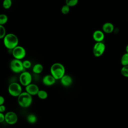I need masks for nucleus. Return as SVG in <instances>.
I'll use <instances>...</instances> for the list:
<instances>
[{
	"mask_svg": "<svg viewBox=\"0 0 128 128\" xmlns=\"http://www.w3.org/2000/svg\"><path fill=\"white\" fill-rule=\"evenodd\" d=\"M106 50V46L103 42H96L93 47V54L96 57H100L104 53Z\"/></svg>",
	"mask_w": 128,
	"mask_h": 128,
	"instance_id": "6e6552de",
	"label": "nucleus"
},
{
	"mask_svg": "<svg viewBox=\"0 0 128 128\" xmlns=\"http://www.w3.org/2000/svg\"><path fill=\"white\" fill-rule=\"evenodd\" d=\"M23 66L24 68V69H28L30 68L32 66V63L30 60H26L22 62Z\"/></svg>",
	"mask_w": 128,
	"mask_h": 128,
	"instance_id": "393cba45",
	"label": "nucleus"
},
{
	"mask_svg": "<svg viewBox=\"0 0 128 128\" xmlns=\"http://www.w3.org/2000/svg\"><path fill=\"white\" fill-rule=\"evenodd\" d=\"M3 42L6 48L12 50L14 48L18 46V38L14 34L9 33L6 34L4 38Z\"/></svg>",
	"mask_w": 128,
	"mask_h": 128,
	"instance_id": "f03ea898",
	"label": "nucleus"
},
{
	"mask_svg": "<svg viewBox=\"0 0 128 128\" xmlns=\"http://www.w3.org/2000/svg\"><path fill=\"white\" fill-rule=\"evenodd\" d=\"M70 7L68 6L67 5L65 4L61 8V12L64 14H68L70 10Z\"/></svg>",
	"mask_w": 128,
	"mask_h": 128,
	"instance_id": "b1692460",
	"label": "nucleus"
},
{
	"mask_svg": "<svg viewBox=\"0 0 128 128\" xmlns=\"http://www.w3.org/2000/svg\"><path fill=\"white\" fill-rule=\"evenodd\" d=\"M6 108L5 106H4V104L0 106V112L3 113L6 111Z\"/></svg>",
	"mask_w": 128,
	"mask_h": 128,
	"instance_id": "bb28decb",
	"label": "nucleus"
},
{
	"mask_svg": "<svg viewBox=\"0 0 128 128\" xmlns=\"http://www.w3.org/2000/svg\"><path fill=\"white\" fill-rule=\"evenodd\" d=\"M78 2V0H66V4L69 7H72L76 6Z\"/></svg>",
	"mask_w": 128,
	"mask_h": 128,
	"instance_id": "4be33fe9",
	"label": "nucleus"
},
{
	"mask_svg": "<svg viewBox=\"0 0 128 128\" xmlns=\"http://www.w3.org/2000/svg\"><path fill=\"white\" fill-rule=\"evenodd\" d=\"M37 96L41 100H45L48 97V94L46 90H40Z\"/></svg>",
	"mask_w": 128,
	"mask_h": 128,
	"instance_id": "a211bd4d",
	"label": "nucleus"
},
{
	"mask_svg": "<svg viewBox=\"0 0 128 128\" xmlns=\"http://www.w3.org/2000/svg\"><path fill=\"white\" fill-rule=\"evenodd\" d=\"M44 70V67L42 65L38 63L35 64L32 68V70L34 73L36 74H40Z\"/></svg>",
	"mask_w": 128,
	"mask_h": 128,
	"instance_id": "2eb2a0df",
	"label": "nucleus"
},
{
	"mask_svg": "<svg viewBox=\"0 0 128 128\" xmlns=\"http://www.w3.org/2000/svg\"><path fill=\"white\" fill-rule=\"evenodd\" d=\"M12 54L14 58L21 60L26 56V50L23 46H18L12 50Z\"/></svg>",
	"mask_w": 128,
	"mask_h": 128,
	"instance_id": "423d86ee",
	"label": "nucleus"
},
{
	"mask_svg": "<svg viewBox=\"0 0 128 128\" xmlns=\"http://www.w3.org/2000/svg\"><path fill=\"white\" fill-rule=\"evenodd\" d=\"M5 101L4 98L2 96H0V106L3 105Z\"/></svg>",
	"mask_w": 128,
	"mask_h": 128,
	"instance_id": "cd10ccee",
	"label": "nucleus"
},
{
	"mask_svg": "<svg viewBox=\"0 0 128 128\" xmlns=\"http://www.w3.org/2000/svg\"><path fill=\"white\" fill-rule=\"evenodd\" d=\"M6 35V30L4 26L0 25V38L4 39Z\"/></svg>",
	"mask_w": 128,
	"mask_h": 128,
	"instance_id": "5701e85b",
	"label": "nucleus"
},
{
	"mask_svg": "<svg viewBox=\"0 0 128 128\" xmlns=\"http://www.w3.org/2000/svg\"><path fill=\"white\" fill-rule=\"evenodd\" d=\"M4 121H5V114L0 112V122H2Z\"/></svg>",
	"mask_w": 128,
	"mask_h": 128,
	"instance_id": "a878e982",
	"label": "nucleus"
},
{
	"mask_svg": "<svg viewBox=\"0 0 128 128\" xmlns=\"http://www.w3.org/2000/svg\"><path fill=\"white\" fill-rule=\"evenodd\" d=\"M120 63L122 66H128V53H124L120 59Z\"/></svg>",
	"mask_w": 128,
	"mask_h": 128,
	"instance_id": "f3484780",
	"label": "nucleus"
},
{
	"mask_svg": "<svg viewBox=\"0 0 128 128\" xmlns=\"http://www.w3.org/2000/svg\"><path fill=\"white\" fill-rule=\"evenodd\" d=\"M26 120H27V121L28 122L32 124H34L36 122L37 117L35 114H28L27 116Z\"/></svg>",
	"mask_w": 128,
	"mask_h": 128,
	"instance_id": "dca6fc26",
	"label": "nucleus"
},
{
	"mask_svg": "<svg viewBox=\"0 0 128 128\" xmlns=\"http://www.w3.org/2000/svg\"><path fill=\"white\" fill-rule=\"evenodd\" d=\"M50 74L52 75L56 79L60 80L66 74V70L64 66L60 62L53 64L50 68Z\"/></svg>",
	"mask_w": 128,
	"mask_h": 128,
	"instance_id": "f257e3e1",
	"label": "nucleus"
},
{
	"mask_svg": "<svg viewBox=\"0 0 128 128\" xmlns=\"http://www.w3.org/2000/svg\"><path fill=\"white\" fill-rule=\"evenodd\" d=\"M25 90L26 92H28L32 96L37 95L38 92L40 90L38 86L36 84L32 83L26 86Z\"/></svg>",
	"mask_w": 128,
	"mask_h": 128,
	"instance_id": "9d476101",
	"label": "nucleus"
},
{
	"mask_svg": "<svg viewBox=\"0 0 128 128\" xmlns=\"http://www.w3.org/2000/svg\"><path fill=\"white\" fill-rule=\"evenodd\" d=\"M114 24L110 22H106L103 24L102 26V32L106 34H110L114 30Z\"/></svg>",
	"mask_w": 128,
	"mask_h": 128,
	"instance_id": "4468645a",
	"label": "nucleus"
},
{
	"mask_svg": "<svg viewBox=\"0 0 128 128\" xmlns=\"http://www.w3.org/2000/svg\"><path fill=\"white\" fill-rule=\"evenodd\" d=\"M120 73L124 76L128 78V66H122L120 70Z\"/></svg>",
	"mask_w": 128,
	"mask_h": 128,
	"instance_id": "412c9836",
	"label": "nucleus"
},
{
	"mask_svg": "<svg viewBox=\"0 0 128 128\" xmlns=\"http://www.w3.org/2000/svg\"><path fill=\"white\" fill-rule=\"evenodd\" d=\"M61 84L66 87L70 86L72 84V78L69 75L65 74L64 76H62L60 80Z\"/></svg>",
	"mask_w": 128,
	"mask_h": 128,
	"instance_id": "ddd939ff",
	"label": "nucleus"
},
{
	"mask_svg": "<svg viewBox=\"0 0 128 128\" xmlns=\"http://www.w3.org/2000/svg\"><path fill=\"white\" fill-rule=\"evenodd\" d=\"M8 21V17L6 14H0V25L4 26Z\"/></svg>",
	"mask_w": 128,
	"mask_h": 128,
	"instance_id": "6ab92c4d",
	"label": "nucleus"
},
{
	"mask_svg": "<svg viewBox=\"0 0 128 128\" xmlns=\"http://www.w3.org/2000/svg\"><path fill=\"white\" fill-rule=\"evenodd\" d=\"M56 82V79L51 74L46 75L42 80L43 84L46 86H51L54 85Z\"/></svg>",
	"mask_w": 128,
	"mask_h": 128,
	"instance_id": "9b49d317",
	"label": "nucleus"
},
{
	"mask_svg": "<svg viewBox=\"0 0 128 128\" xmlns=\"http://www.w3.org/2000/svg\"><path fill=\"white\" fill-rule=\"evenodd\" d=\"M10 66L11 70L14 73H22L24 72V68L23 66L22 62L21 60L15 58L12 60L10 62Z\"/></svg>",
	"mask_w": 128,
	"mask_h": 128,
	"instance_id": "39448f33",
	"label": "nucleus"
},
{
	"mask_svg": "<svg viewBox=\"0 0 128 128\" xmlns=\"http://www.w3.org/2000/svg\"><path fill=\"white\" fill-rule=\"evenodd\" d=\"M19 81L21 85L26 86L32 84V76L29 72L24 71L20 73L19 77Z\"/></svg>",
	"mask_w": 128,
	"mask_h": 128,
	"instance_id": "0eeeda50",
	"label": "nucleus"
},
{
	"mask_svg": "<svg viewBox=\"0 0 128 128\" xmlns=\"http://www.w3.org/2000/svg\"><path fill=\"white\" fill-rule=\"evenodd\" d=\"M8 92L12 96L18 97L22 92L21 84L16 82L10 84L8 87Z\"/></svg>",
	"mask_w": 128,
	"mask_h": 128,
	"instance_id": "20e7f679",
	"label": "nucleus"
},
{
	"mask_svg": "<svg viewBox=\"0 0 128 128\" xmlns=\"http://www.w3.org/2000/svg\"><path fill=\"white\" fill-rule=\"evenodd\" d=\"M18 102L19 106L22 108H28L32 102V96L26 92H22L18 97Z\"/></svg>",
	"mask_w": 128,
	"mask_h": 128,
	"instance_id": "7ed1b4c3",
	"label": "nucleus"
},
{
	"mask_svg": "<svg viewBox=\"0 0 128 128\" xmlns=\"http://www.w3.org/2000/svg\"><path fill=\"white\" fill-rule=\"evenodd\" d=\"M18 120V116L14 112H8L5 114V122L8 124H14L16 123Z\"/></svg>",
	"mask_w": 128,
	"mask_h": 128,
	"instance_id": "1a4fd4ad",
	"label": "nucleus"
},
{
	"mask_svg": "<svg viewBox=\"0 0 128 128\" xmlns=\"http://www.w3.org/2000/svg\"><path fill=\"white\" fill-rule=\"evenodd\" d=\"M92 38L96 42H102L104 38V32L100 30H96L93 32Z\"/></svg>",
	"mask_w": 128,
	"mask_h": 128,
	"instance_id": "f8f14e48",
	"label": "nucleus"
},
{
	"mask_svg": "<svg viewBox=\"0 0 128 128\" xmlns=\"http://www.w3.org/2000/svg\"><path fill=\"white\" fill-rule=\"evenodd\" d=\"M12 6V1L11 0H4L2 2V6L4 9H9Z\"/></svg>",
	"mask_w": 128,
	"mask_h": 128,
	"instance_id": "aec40b11",
	"label": "nucleus"
},
{
	"mask_svg": "<svg viewBox=\"0 0 128 128\" xmlns=\"http://www.w3.org/2000/svg\"><path fill=\"white\" fill-rule=\"evenodd\" d=\"M126 53H128V44L126 46Z\"/></svg>",
	"mask_w": 128,
	"mask_h": 128,
	"instance_id": "c85d7f7f",
	"label": "nucleus"
}]
</instances>
